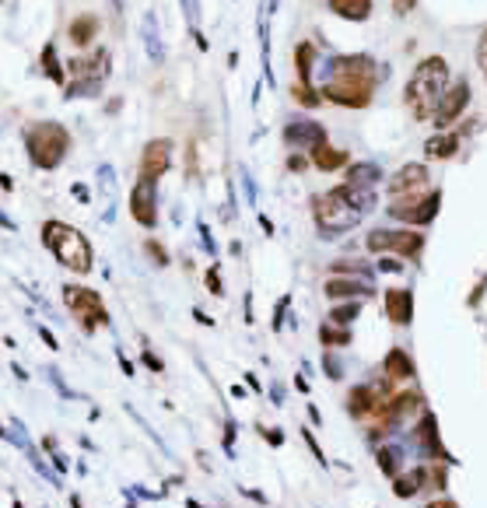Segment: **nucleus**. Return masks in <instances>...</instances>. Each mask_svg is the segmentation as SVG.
Listing matches in <instances>:
<instances>
[{"label": "nucleus", "mask_w": 487, "mask_h": 508, "mask_svg": "<svg viewBox=\"0 0 487 508\" xmlns=\"http://www.w3.org/2000/svg\"><path fill=\"white\" fill-rule=\"evenodd\" d=\"M362 316V301H340V305H333L329 309V319L326 323H333V326H347L351 330V323Z\"/></svg>", "instance_id": "30"}, {"label": "nucleus", "mask_w": 487, "mask_h": 508, "mask_svg": "<svg viewBox=\"0 0 487 508\" xmlns=\"http://www.w3.org/2000/svg\"><path fill=\"white\" fill-rule=\"evenodd\" d=\"M302 438H305V445H309V449H312V456H316V460H319V463L326 466V456H323V449H319V445H316V438H312V431H302Z\"/></svg>", "instance_id": "42"}, {"label": "nucleus", "mask_w": 487, "mask_h": 508, "mask_svg": "<svg viewBox=\"0 0 487 508\" xmlns=\"http://www.w3.org/2000/svg\"><path fill=\"white\" fill-rule=\"evenodd\" d=\"M414 7H417V0H393V11H396V14H410Z\"/></svg>", "instance_id": "45"}, {"label": "nucleus", "mask_w": 487, "mask_h": 508, "mask_svg": "<svg viewBox=\"0 0 487 508\" xmlns=\"http://www.w3.org/2000/svg\"><path fill=\"white\" fill-rule=\"evenodd\" d=\"M379 179H382V172H379V165H371V162H362V165H351V169H347V182H351V186L371 190Z\"/></svg>", "instance_id": "29"}, {"label": "nucleus", "mask_w": 487, "mask_h": 508, "mask_svg": "<svg viewBox=\"0 0 487 508\" xmlns=\"http://www.w3.org/2000/svg\"><path fill=\"white\" fill-rule=\"evenodd\" d=\"M351 340H354V333H351L347 326H333V323H323V326H319V343H323L326 351H333V347H351Z\"/></svg>", "instance_id": "27"}, {"label": "nucleus", "mask_w": 487, "mask_h": 508, "mask_svg": "<svg viewBox=\"0 0 487 508\" xmlns=\"http://www.w3.org/2000/svg\"><path fill=\"white\" fill-rule=\"evenodd\" d=\"M326 7L347 21H368L371 18V0H326Z\"/></svg>", "instance_id": "25"}, {"label": "nucleus", "mask_w": 487, "mask_h": 508, "mask_svg": "<svg viewBox=\"0 0 487 508\" xmlns=\"http://www.w3.org/2000/svg\"><path fill=\"white\" fill-rule=\"evenodd\" d=\"M25 151H29V162L36 169H60L63 158L71 155V130L56 120H39V123L25 127Z\"/></svg>", "instance_id": "4"}, {"label": "nucleus", "mask_w": 487, "mask_h": 508, "mask_svg": "<svg viewBox=\"0 0 487 508\" xmlns=\"http://www.w3.org/2000/svg\"><path fill=\"white\" fill-rule=\"evenodd\" d=\"M414 442L431 456V460H446V445H442V435H439V421L431 410L421 414V421L414 424Z\"/></svg>", "instance_id": "19"}, {"label": "nucleus", "mask_w": 487, "mask_h": 508, "mask_svg": "<svg viewBox=\"0 0 487 508\" xmlns=\"http://www.w3.org/2000/svg\"><path fill=\"white\" fill-rule=\"evenodd\" d=\"M323 295L333 298V301H362V298L375 295V288L368 281H358V277H326Z\"/></svg>", "instance_id": "18"}, {"label": "nucleus", "mask_w": 487, "mask_h": 508, "mask_svg": "<svg viewBox=\"0 0 487 508\" xmlns=\"http://www.w3.org/2000/svg\"><path fill=\"white\" fill-rule=\"evenodd\" d=\"M424 487H428V466H414V470H404L400 477H393V494L396 498H414Z\"/></svg>", "instance_id": "22"}, {"label": "nucleus", "mask_w": 487, "mask_h": 508, "mask_svg": "<svg viewBox=\"0 0 487 508\" xmlns=\"http://www.w3.org/2000/svg\"><path fill=\"white\" fill-rule=\"evenodd\" d=\"M42 74H46L49 81H56V85L67 81V78H63V67H60V60H56V46L53 43L42 46Z\"/></svg>", "instance_id": "31"}, {"label": "nucleus", "mask_w": 487, "mask_h": 508, "mask_svg": "<svg viewBox=\"0 0 487 508\" xmlns=\"http://www.w3.org/2000/svg\"><path fill=\"white\" fill-rule=\"evenodd\" d=\"M144 46H148V56H151L155 63H162L165 46H162V39H158V21H155V14H144Z\"/></svg>", "instance_id": "28"}, {"label": "nucleus", "mask_w": 487, "mask_h": 508, "mask_svg": "<svg viewBox=\"0 0 487 508\" xmlns=\"http://www.w3.org/2000/svg\"><path fill=\"white\" fill-rule=\"evenodd\" d=\"M329 140V133H326L323 123H316V120H294V123H287L284 127V144L291 151H298V147H305V151H316L319 144Z\"/></svg>", "instance_id": "16"}, {"label": "nucleus", "mask_w": 487, "mask_h": 508, "mask_svg": "<svg viewBox=\"0 0 487 508\" xmlns=\"http://www.w3.org/2000/svg\"><path fill=\"white\" fill-rule=\"evenodd\" d=\"M424 232L417 228H371L365 235V249L368 253H382V256H400V259H417L424 253Z\"/></svg>", "instance_id": "5"}, {"label": "nucleus", "mask_w": 487, "mask_h": 508, "mask_svg": "<svg viewBox=\"0 0 487 508\" xmlns=\"http://www.w3.org/2000/svg\"><path fill=\"white\" fill-rule=\"evenodd\" d=\"M379 466H382V473L393 480V477H400L404 470H400V449L396 445H386L382 452H379Z\"/></svg>", "instance_id": "33"}, {"label": "nucleus", "mask_w": 487, "mask_h": 508, "mask_svg": "<svg viewBox=\"0 0 487 508\" xmlns=\"http://www.w3.org/2000/svg\"><path fill=\"white\" fill-rule=\"evenodd\" d=\"M312 67H316V46L298 43L294 46V71H298V85H312Z\"/></svg>", "instance_id": "26"}, {"label": "nucleus", "mask_w": 487, "mask_h": 508, "mask_svg": "<svg viewBox=\"0 0 487 508\" xmlns=\"http://www.w3.org/2000/svg\"><path fill=\"white\" fill-rule=\"evenodd\" d=\"M466 105H470V81L466 78H459V81H452V85L446 88V95H442V102H439V109H435V127H439V133L442 130H448L463 113H466Z\"/></svg>", "instance_id": "12"}, {"label": "nucleus", "mask_w": 487, "mask_h": 508, "mask_svg": "<svg viewBox=\"0 0 487 508\" xmlns=\"http://www.w3.org/2000/svg\"><path fill=\"white\" fill-rule=\"evenodd\" d=\"M179 7H183V14H186V21L197 28L200 25V0H179Z\"/></svg>", "instance_id": "37"}, {"label": "nucleus", "mask_w": 487, "mask_h": 508, "mask_svg": "<svg viewBox=\"0 0 487 508\" xmlns=\"http://www.w3.org/2000/svg\"><path fill=\"white\" fill-rule=\"evenodd\" d=\"M14 508H21V502H18V505H14Z\"/></svg>", "instance_id": "50"}, {"label": "nucleus", "mask_w": 487, "mask_h": 508, "mask_svg": "<svg viewBox=\"0 0 487 508\" xmlns=\"http://www.w3.org/2000/svg\"><path fill=\"white\" fill-rule=\"evenodd\" d=\"M144 249H148V256H151V263H158V266L168 263V253H165V246L158 242V239H148V242H144Z\"/></svg>", "instance_id": "36"}, {"label": "nucleus", "mask_w": 487, "mask_h": 508, "mask_svg": "<svg viewBox=\"0 0 487 508\" xmlns=\"http://www.w3.org/2000/svg\"><path fill=\"white\" fill-rule=\"evenodd\" d=\"M448 484V470L446 466H428V487L435 491V494H442Z\"/></svg>", "instance_id": "35"}, {"label": "nucleus", "mask_w": 487, "mask_h": 508, "mask_svg": "<svg viewBox=\"0 0 487 508\" xmlns=\"http://www.w3.org/2000/svg\"><path fill=\"white\" fill-rule=\"evenodd\" d=\"M329 274H333V277H340V274H351V277H358V274H362V277H371V266H368V263H362V259H337V263H333V266H329Z\"/></svg>", "instance_id": "32"}, {"label": "nucleus", "mask_w": 487, "mask_h": 508, "mask_svg": "<svg viewBox=\"0 0 487 508\" xmlns=\"http://www.w3.org/2000/svg\"><path fill=\"white\" fill-rule=\"evenodd\" d=\"M431 190V172L424 162H406L386 179V197L389 204H410Z\"/></svg>", "instance_id": "7"}, {"label": "nucleus", "mask_w": 487, "mask_h": 508, "mask_svg": "<svg viewBox=\"0 0 487 508\" xmlns=\"http://www.w3.org/2000/svg\"><path fill=\"white\" fill-rule=\"evenodd\" d=\"M459 140H463V133H456V130L435 133V137H428V144H424V155H428L431 162H446V158H452V155L459 151Z\"/></svg>", "instance_id": "21"}, {"label": "nucleus", "mask_w": 487, "mask_h": 508, "mask_svg": "<svg viewBox=\"0 0 487 508\" xmlns=\"http://www.w3.org/2000/svg\"><path fill=\"white\" fill-rule=\"evenodd\" d=\"M63 301L67 309L74 312V319L81 323L84 333H98L102 326H109V309L102 295L95 288H84V284H63Z\"/></svg>", "instance_id": "6"}, {"label": "nucleus", "mask_w": 487, "mask_h": 508, "mask_svg": "<svg viewBox=\"0 0 487 508\" xmlns=\"http://www.w3.org/2000/svg\"><path fill=\"white\" fill-rule=\"evenodd\" d=\"M67 36H71V43L78 46V49L91 46L95 43V36H98V18H95V14H78V18L71 21Z\"/></svg>", "instance_id": "24"}, {"label": "nucleus", "mask_w": 487, "mask_h": 508, "mask_svg": "<svg viewBox=\"0 0 487 508\" xmlns=\"http://www.w3.org/2000/svg\"><path fill=\"white\" fill-rule=\"evenodd\" d=\"M270 438V445H284V431H263Z\"/></svg>", "instance_id": "47"}, {"label": "nucleus", "mask_w": 487, "mask_h": 508, "mask_svg": "<svg viewBox=\"0 0 487 508\" xmlns=\"http://www.w3.org/2000/svg\"><path fill=\"white\" fill-rule=\"evenodd\" d=\"M446 88H448V60L446 56H424V60L414 67V74L406 78L404 102H406V109L414 113L417 123L435 120V109H439Z\"/></svg>", "instance_id": "2"}, {"label": "nucleus", "mask_w": 487, "mask_h": 508, "mask_svg": "<svg viewBox=\"0 0 487 508\" xmlns=\"http://www.w3.org/2000/svg\"><path fill=\"white\" fill-rule=\"evenodd\" d=\"M309 165H312V162H309V158H305L302 151H291V155H287V172H291V175H298V172H305V169H309Z\"/></svg>", "instance_id": "38"}, {"label": "nucleus", "mask_w": 487, "mask_h": 508, "mask_svg": "<svg viewBox=\"0 0 487 508\" xmlns=\"http://www.w3.org/2000/svg\"><path fill=\"white\" fill-rule=\"evenodd\" d=\"M130 217L140 228H155L158 224V182L137 175V182L130 190Z\"/></svg>", "instance_id": "11"}, {"label": "nucleus", "mask_w": 487, "mask_h": 508, "mask_svg": "<svg viewBox=\"0 0 487 508\" xmlns=\"http://www.w3.org/2000/svg\"><path fill=\"white\" fill-rule=\"evenodd\" d=\"M424 508H459V505H456L452 498H446V494H435V498H431Z\"/></svg>", "instance_id": "43"}, {"label": "nucleus", "mask_w": 487, "mask_h": 508, "mask_svg": "<svg viewBox=\"0 0 487 508\" xmlns=\"http://www.w3.org/2000/svg\"><path fill=\"white\" fill-rule=\"evenodd\" d=\"M42 333V340H46V343H49V347H56V337H53V333H49V330H39Z\"/></svg>", "instance_id": "49"}, {"label": "nucleus", "mask_w": 487, "mask_h": 508, "mask_svg": "<svg viewBox=\"0 0 487 508\" xmlns=\"http://www.w3.org/2000/svg\"><path fill=\"white\" fill-rule=\"evenodd\" d=\"M140 361H144V365H148L151 372H162V368H165V365L158 361V358H155V354H151V351H144V354H140Z\"/></svg>", "instance_id": "44"}, {"label": "nucleus", "mask_w": 487, "mask_h": 508, "mask_svg": "<svg viewBox=\"0 0 487 508\" xmlns=\"http://www.w3.org/2000/svg\"><path fill=\"white\" fill-rule=\"evenodd\" d=\"M168 165H172V140H168V137H155V140H148V144H144V151H140L137 175H140V179L158 182L165 172H168Z\"/></svg>", "instance_id": "13"}, {"label": "nucleus", "mask_w": 487, "mask_h": 508, "mask_svg": "<svg viewBox=\"0 0 487 508\" xmlns=\"http://www.w3.org/2000/svg\"><path fill=\"white\" fill-rule=\"evenodd\" d=\"M207 291H210V295H225V284H221V270H217V266H210V270H207Z\"/></svg>", "instance_id": "39"}, {"label": "nucleus", "mask_w": 487, "mask_h": 508, "mask_svg": "<svg viewBox=\"0 0 487 508\" xmlns=\"http://www.w3.org/2000/svg\"><path fill=\"white\" fill-rule=\"evenodd\" d=\"M319 95H323V102L344 105V109H365L375 98V85L371 81H358V78H326Z\"/></svg>", "instance_id": "8"}, {"label": "nucleus", "mask_w": 487, "mask_h": 508, "mask_svg": "<svg viewBox=\"0 0 487 508\" xmlns=\"http://www.w3.org/2000/svg\"><path fill=\"white\" fill-rule=\"evenodd\" d=\"M291 95H294V102H302L305 109H316V105L323 102V95H319L312 85H294L291 88Z\"/></svg>", "instance_id": "34"}, {"label": "nucleus", "mask_w": 487, "mask_h": 508, "mask_svg": "<svg viewBox=\"0 0 487 508\" xmlns=\"http://www.w3.org/2000/svg\"><path fill=\"white\" fill-rule=\"evenodd\" d=\"M344 407H347V414H351L354 421H371V418L386 407V400L379 396V389H375L371 382H365V385H351V389H347Z\"/></svg>", "instance_id": "15"}, {"label": "nucleus", "mask_w": 487, "mask_h": 508, "mask_svg": "<svg viewBox=\"0 0 487 508\" xmlns=\"http://www.w3.org/2000/svg\"><path fill=\"white\" fill-rule=\"evenodd\" d=\"M477 67L487 78V28H484V36H481V43H477Z\"/></svg>", "instance_id": "40"}, {"label": "nucleus", "mask_w": 487, "mask_h": 508, "mask_svg": "<svg viewBox=\"0 0 487 508\" xmlns=\"http://www.w3.org/2000/svg\"><path fill=\"white\" fill-rule=\"evenodd\" d=\"M421 393H414V389H404V393H396L379 414H375V421H379V431H389V427H396V424L410 421L417 410H421Z\"/></svg>", "instance_id": "14"}, {"label": "nucleus", "mask_w": 487, "mask_h": 508, "mask_svg": "<svg viewBox=\"0 0 487 508\" xmlns=\"http://www.w3.org/2000/svg\"><path fill=\"white\" fill-rule=\"evenodd\" d=\"M382 375L389 382H410L417 375V365H414V354L404 347H389L386 358H382Z\"/></svg>", "instance_id": "20"}, {"label": "nucleus", "mask_w": 487, "mask_h": 508, "mask_svg": "<svg viewBox=\"0 0 487 508\" xmlns=\"http://www.w3.org/2000/svg\"><path fill=\"white\" fill-rule=\"evenodd\" d=\"M323 361H326V365H323V372L329 375V379H340V375H344V368L337 365V358H333L329 351H326V358H323Z\"/></svg>", "instance_id": "41"}, {"label": "nucleus", "mask_w": 487, "mask_h": 508, "mask_svg": "<svg viewBox=\"0 0 487 508\" xmlns=\"http://www.w3.org/2000/svg\"><path fill=\"white\" fill-rule=\"evenodd\" d=\"M326 78H358V81L379 85V78H389V67L382 71L368 53H347V56H333L329 60V74Z\"/></svg>", "instance_id": "9"}, {"label": "nucleus", "mask_w": 487, "mask_h": 508, "mask_svg": "<svg viewBox=\"0 0 487 508\" xmlns=\"http://www.w3.org/2000/svg\"><path fill=\"white\" fill-rule=\"evenodd\" d=\"M309 162H312L319 172H337V169H344V165L351 162V155H347L344 147H333V144L326 140V144H319V147L312 151V158H309Z\"/></svg>", "instance_id": "23"}, {"label": "nucleus", "mask_w": 487, "mask_h": 508, "mask_svg": "<svg viewBox=\"0 0 487 508\" xmlns=\"http://www.w3.org/2000/svg\"><path fill=\"white\" fill-rule=\"evenodd\" d=\"M382 312H386V319H389L393 326L406 330V326L414 323V291H410V288H386V295H382Z\"/></svg>", "instance_id": "17"}, {"label": "nucleus", "mask_w": 487, "mask_h": 508, "mask_svg": "<svg viewBox=\"0 0 487 508\" xmlns=\"http://www.w3.org/2000/svg\"><path fill=\"white\" fill-rule=\"evenodd\" d=\"M400 266H404V263L393 259V256H382V259H379V270H382V274H386V270H400Z\"/></svg>", "instance_id": "46"}, {"label": "nucleus", "mask_w": 487, "mask_h": 508, "mask_svg": "<svg viewBox=\"0 0 487 508\" xmlns=\"http://www.w3.org/2000/svg\"><path fill=\"white\" fill-rule=\"evenodd\" d=\"M42 246L53 253V259L63 270H71L78 277H88L91 266H95V249H91L88 235L81 228L67 224V221H56V217L42 221Z\"/></svg>", "instance_id": "3"}, {"label": "nucleus", "mask_w": 487, "mask_h": 508, "mask_svg": "<svg viewBox=\"0 0 487 508\" xmlns=\"http://www.w3.org/2000/svg\"><path fill=\"white\" fill-rule=\"evenodd\" d=\"M439 207H442V190H428L410 204H389V214L396 221H406V228H428L439 217Z\"/></svg>", "instance_id": "10"}, {"label": "nucleus", "mask_w": 487, "mask_h": 508, "mask_svg": "<svg viewBox=\"0 0 487 508\" xmlns=\"http://www.w3.org/2000/svg\"><path fill=\"white\" fill-rule=\"evenodd\" d=\"M71 193H74V197H78L81 204H88V186H81V182H74V190H71Z\"/></svg>", "instance_id": "48"}, {"label": "nucleus", "mask_w": 487, "mask_h": 508, "mask_svg": "<svg viewBox=\"0 0 487 508\" xmlns=\"http://www.w3.org/2000/svg\"><path fill=\"white\" fill-rule=\"evenodd\" d=\"M371 207H375V190L351 186V182L312 197V217H316L323 239H337V235L351 232Z\"/></svg>", "instance_id": "1"}]
</instances>
